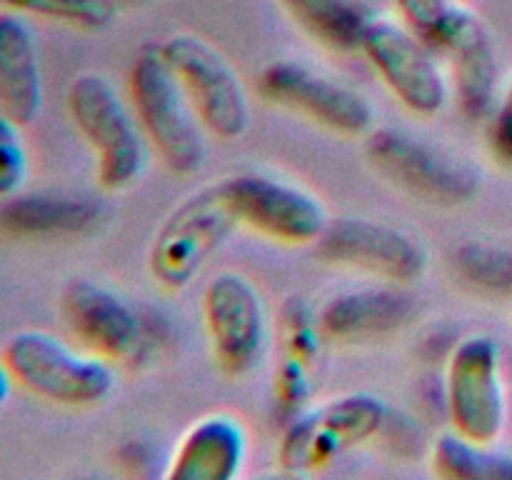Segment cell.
Wrapping results in <instances>:
<instances>
[{
  "instance_id": "obj_1",
  "label": "cell",
  "mask_w": 512,
  "mask_h": 480,
  "mask_svg": "<svg viewBox=\"0 0 512 480\" xmlns=\"http://www.w3.org/2000/svg\"><path fill=\"white\" fill-rule=\"evenodd\" d=\"M128 100L148 148L175 175H193L205 165L208 133L193 103L163 58L160 43H145L128 73Z\"/></svg>"
},
{
  "instance_id": "obj_2",
  "label": "cell",
  "mask_w": 512,
  "mask_h": 480,
  "mask_svg": "<svg viewBox=\"0 0 512 480\" xmlns=\"http://www.w3.org/2000/svg\"><path fill=\"white\" fill-rule=\"evenodd\" d=\"M70 120L95 155V178L105 193L135 185L148 165V140L140 130L130 100L103 73H80L70 80Z\"/></svg>"
},
{
  "instance_id": "obj_3",
  "label": "cell",
  "mask_w": 512,
  "mask_h": 480,
  "mask_svg": "<svg viewBox=\"0 0 512 480\" xmlns=\"http://www.w3.org/2000/svg\"><path fill=\"white\" fill-rule=\"evenodd\" d=\"M3 360L15 385L63 408L103 403L118 383L110 360L45 330H20L10 335Z\"/></svg>"
},
{
  "instance_id": "obj_4",
  "label": "cell",
  "mask_w": 512,
  "mask_h": 480,
  "mask_svg": "<svg viewBox=\"0 0 512 480\" xmlns=\"http://www.w3.org/2000/svg\"><path fill=\"white\" fill-rule=\"evenodd\" d=\"M365 158L393 188L438 208L473 203L483 185V173L468 158L390 125L365 135Z\"/></svg>"
},
{
  "instance_id": "obj_5",
  "label": "cell",
  "mask_w": 512,
  "mask_h": 480,
  "mask_svg": "<svg viewBox=\"0 0 512 480\" xmlns=\"http://www.w3.org/2000/svg\"><path fill=\"white\" fill-rule=\"evenodd\" d=\"M238 228L223 180L203 185L180 200L155 230L148 248L150 275L165 290L188 288Z\"/></svg>"
},
{
  "instance_id": "obj_6",
  "label": "cell",
  "mask_w": 512,
  "mask_h": 480,
  "mask_svg": "<svg viewBox=\"0 0 512 480\" xmlns=\"http://www.w3.org/2000/svg\"><path fill=\"white\" fill-rule=\"evenodd\" d=\"M390 410L373 393H343L308 405L285 425L278 443V463L288 473L328 468L348 450L360 448L388 428Z\"/></svg>"
},
{
  "instance_id": "obj_7",
  "label": "cell",
  "mask_w": 512,
  "mask_h": 480,
  "mask_svg": "<svg viewBox=\"0 0 512 480\" xmlns=\"http://www.w3.org/2000/svg\"><path fill=\"white\" fill-rule=\"evenodd\" d=\"M445 410L450 428L478 443H500L508 428L503 353L493 335L460 338L445 360Z\"/></svg>"
},
{
  "instance_id": "obj_8",
  "label": "cell",
  "mask_w": 512,
  "mask_h": 480,
  "mask_svg": "<svg viewBox=\"0 0 512 480\" xmlns=\"http://www.w3.org/2000/svg\"><path fill=\"white\" fill-rule=\"evenodd\" d=\"M163 58L193 103L205 133L223 143L240 140L250 128L248 90L228 58L195 33H173L160 40Z\"/></svg>"
},
{
  "instance_id": "obj_9",
  "label": "cell",
  "mask_w": 512,
  "mask_h": 480,
  "mask_svg": "<svg viewBox=\"0 0 512 480\" xmlns=\"http://www.w3.org/2000/svg\"><path fill=\"white\" fill-rule=\"evenodd\" d=\"M200 313L210 353L225 375L245 378L260 368L270 345V313L248 275L238 270L213 275L203 290Z\"/></svg>"
},
{
  "instance_id": "obj_10",
  "label": "cell",
  "mask_w": 512,
  "mask_h": 480,
  "mask_svg": "<svg viewBox=\"0 0 512 480\" xmlns=\"http://www.w3.org/2000/svg\"><path fill=\"white\" fill-rule=\"evenodd\" d=\"M360 53L368 58L393 98L413 115L433 118L443 113L453 98L440 55L400 20L373 18L360 43Z\"/></svg>"
},
{
  "instance_id": "obj_11",
  "label": "cell",
  "mask_w": 512,
  "mask_h": 480,
  "mask_svg": "<svg viewBox=\"0 0 512 480\" xmlns=\"http://www.w3.org/2000/svg\"><path fill=\"white\" fill-rule=\"evenodd\" d=\"M258 88L270 105L335 135L365 138L375 128V108L360 90L295 60L270 63L260 73Z\"/></svg>"
},
{
  "instance_id": "obj_12",
  "label": "cell",
  "mask_w": 512,
  "mask_h": 480,
  "mask_svg": "<svg viewBox=\"0 0 512 480\" xmlns=\"http://www.w3.org/2000/svg\"><path fill=\"white\" fill-rule=\"evenodd\" d=\"M240 225L280 245H315L330 223L323 200L308 188L265 173L223 178Z\"/></svg>"
},
{
  "instance_id": "obj_13",
  "label": "cell",
  "mask_w": 512,
  "mask_h": 480,
  "mask_svg": "<svg viewBox=\"0 0 512 480\" xmlns=\"http://www.w3.org/2000/svg\"><path fill=\"white\" fill-rule=\"evenodd\" d=\"M315 250L325 263L393 285L415 283L428 270V250L420 238L383 220L330 218Z\"/></svg>"
},
{
  "instance_id": "obj_14",
  "label": "cell",
  "mask_w": 512,
  "mask_h": 480,
  "mask_svg": "<svg viewBox=\"0 0 512 480\" xmlns=\"http://www.w3.org/2000/svg\"><path fill=\"white\" fill-rule=\"evenodd\" d=\"M60 313L80 348L118 363H135L150 345L143 315L120 293L95 280L65 285Z\"/></svg>"
},
{
  "instance_id": "obj_15",
  "label": "cell",
  "mask_w": 512,
  "mask_h": 480,
  "mask_svg": "<svg viewBox=\"0 0 512 480\" xmlns=\"http://www.w3.org/2000/svg\"><path fill=\"white\" fill-rule=\"evenodd\" d=\"M435 53L448 58L450 90L465 118L488 120L500 95V60L485 20L473 8L458 3Z\"/></svg>"
},
{
  "instance_id": "obj_16",
  "label": "cell",
  "mask_w": 512,
  "mask_h": 480,
  "mask_svg": "<svg viewBox=\"0 0 512 480\" xmlns=\"http://www.w3.org/2000/svg\"><path fill=\"white\" fill-rule=\"evenodd\" d=\"M250 438L233 413H208L195 420L168 458V480H233L248 463Z\"/></svg>"
},
{
  "instance_id": "obj_17",
  "label": "cell",
  "mask_w": 512,
  "mask_h": 480,
  "mask_svg": "<svg viewBox=\"0 0 512 480\" xmlns=\"http://www.w3.org/2000/svg\"><path fill=\"white\" fill-rule=\"evenodd\" d=\"M410 315V295L390 283L388 288H360L335 295L318 310V323L325 340L363 343L403 328Z\"/></svg>"
},
{
  "instance_id": "obj_18",
  "label": "cell",
  "mask_w": 512,
  "mask_h": 480,
  "mask_svg": "<svg viewBox=\"0 0 512 480\" xmlns=\"http://www.w3.org/2000/svg\"><path fill=\"white\" fill-rule=\"evenodd\" d=\"M0 108L30 125L43 108V70L38 40L28 18L0 8Z\"/></svg>"
},
{
  "instance_id": "obj_19",
  "label": "cell",
  "mask_w": 512,
  "mask_h": 480,
  "mask_svg": "<svg viewBox=\"0 0 512 480\" xmlns=\"http://www.w3.org/2000/svg\"><path fill=\"white\" fill-rule=\"evenodd\" d=\"M100 203L73 193H15L0 200V225L13 235H75L100 220Z\"/></svg>"
},
{
  "instance_id": "obj_20",
  "label": "cell",
  "mask_w": 512,
  "mask_h": 480,
  "mask_svg": "<svg viewBox=\"0 0 512 480\" xmlns=\"http://www.w3.org/2000/svg\"><path fill=\"white\" fill-rule=\"evenodd\" d=\"M305 35L323 48L350 53L360 50L373 13L363 0H278Z\"/></svg>"
},
{
  "instance_id": "obj_21",
  "label": "cell",
  "mask_w": 512,
  "mask_h": 480,
  "mask_svg": "<svg viewBox=\"0 0 512 480\" xmlns=\"http://www.w3.org/2000/svg\"><path fill=\"white\" fill-rule=\"evenodd\" d=\"M430 468L445 480H512V453L450 428L430 443Z\"/></svg>"
},
{
  "instance_id": "obj_22",
  "label": "cell",
  "mask_w": 512,
  "mask_h": 480,
  "mask_svg": "<svg viewBox=\"0 0 512 480\" xmlns=\"http://www.w3.org/2000/svg\"><path fill=\"white\" fill-rule=\"evenodd\" d=\"M455 275L483 295L512 298V253L490 243H465L455 250Z\"/></svg>"
},
{
  "instance_id": "obj_23",
  "label": "cell",
  "mask_w": 512,
  "mask_h": 480,
  "mask_svg": "<svg viewBox=\"0 0 512 480\" xmlns=\"http://www.w3.org/2000/svg\"><path fill=\"white\" fill-rule=\"evenodd\" d=\"M0 8L15 10L25 18L53 20L80 30L108 28L118 13L115 0H0Z\"/></svg>"
},
{
  "instance_id": "obj_24",
  "label": "cell",
  "mask_w": 512,
  "mask_h": 480,
  "mask_svg": "<svg viewBox=\"0 0 512 480\" xmlns=\"http://www.w3.org/2000/svg\"><path fill=\"white\" fill-rule=\"evenodd\" d=\"M283 343L290 358L313 363L323 348V330L318 323V310L310 308L303 298H290L283 308Z\"/></svg>"
},
{
  "instance_id": "obj_25",
  "label": "cell",
  "mask_w": 512,
  "mask_h": 480,
  "mask_svg": "<svg viewBox=\"0 0 512 480\" xmlns=\"http://www.w3.org/2000/svg\"><path fill=\"white\" fill-rule=\"evenodd\" d=\"M20 128L23 125L0 108V200L20 193L28 180L30 160Z\"/></svg>"
},
{
  "instance_id": "obj_26",
  "label": "cell",
  "mask_w": 512,
  "mask_h": 480,
  "mask_svg": "<svg viewBox=\"0 0 512 480\" xmlns=\"http://www.w3.org/2000/svg\"><path fill=\"white\" fill-rule=\"evenodd\" d=\"M400 23L435 50L460 0H393Z\"/></svg>"
},
{
  "instance_id": "obj_27",
  "label": "cell",
  "mask_w": 512,
  "mask_h": 480,
  "mask_svg": "<svg viewBox=\"0 0 512 480\" xmlns=\"http://www.w3.org/2000/svg\"><path fill=\"white\" fill-rule=\"evenodd\" d=\"M310 395H313V385H310L308 363L288 355L275 370V400L293 418L295 413L308 408Z\"/></svg>"
},
{
  "instance_id": "obj_28",
  "label": "cell",
  "mask_w": 512,
  "mask_h": 480,
  "mask_svg": "<svg viewBox=\"0 0 512 480\" xmlns=\"http://www.w3.org/2000/svg\"><path fill=\"white\" fill-rule=\"evenodd\" d=\"M488 153L500 168L512 170V80L500 90L498 103L488 115Z\"/></svg>"
},
{
  "instance_id": "obj_29",
  "label": "cell",
  "mask_w": 512,
  "mask_h": 480,
  "mask_svg": "<svg viewBox=\"0 0 512 480\" xmlns=\"http://www.w3.org/2000/svg\"><path fill=\"white\" fill-rule=\"evenodd\" d=\"M13 378H10L8 373V365H5L3 355H0V408H3L5 403H8L10 393H13Z\"/></svg>"
}]
</instances>
